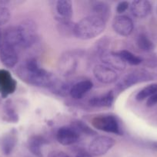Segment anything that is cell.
<instances>
[{
  "label": "cell",
  "mask_w": 157,
  "mask_h": 157,
  "mask_svg": "<svg viewBox=\"0 0 157 157\" xmlns=\"http://www.w3.org/2000/svg\"><path fill=\"white\" fill-rule=\"evenodd\" d=\"M4 43L15 48L18 47L22 48V38L18 26L11 27L6 30L4 35Z\"/></svg>",
  "instance_id": "cell-16"
},
{
  "label": "cell",
  "mask_w": 157,
  "mask_h": 157,
  "mask_svg": "<svg viewBox=\"0 0 157 157\" xmlns=\"http://www.w3.org/2000/svg\"><path fill=\"white\" fill-rule=\"evenodd\" d=\"M80 135L72 127H60L56 133V140L61 145L71 146L78 142Z\"/></svg>",
  "instance_id": "cell-11"
},
{
  "label": "cell",
  "mask_w": 157,
  "mask_h": 157,
  "mask_svg": "<svg viewBox=\"0 0 157 157\" xmlns=\"http://www.w3.org/2000/svg\"><path fill=\"white\" fill-rule=\"evenodd\" d=\"M91 124L96 130L122 136L123 130L117 117L112 114H100L91 119Z\"/></svg>",
  "instance_id": "cell-3"
},
{
  "label": "cell",
  "mask_w": 157,
  "mask_h": 157,
  "mask_svg": "<svg viewBox=\"0 0 157 157\" xmlns=\"http://www.w3.org/2000/svg\"><path fill=\"white\" fill-rule=\"evenodd\" d=\"M93 87V83L89 80H83L72 84L69 95L73 99L78 100L85 96Z\"/></svg>",
  "instance_id": "cell-15"
},
{
  "label": "cell",
  "mask_w": 157,
  "mask_h": 157,
  "mask_svg": "<svg viewBox=\"0 0 157 157\" xmlns=\"http://www.w3.org/2000/svg\"><path fill=\"white\" fill-rule=\"evenodd\" d=\"M106 27V21L99 17L89 15L75 25L74 35L82 40L92 39L101 35Z\"/></svg>",
  "instance_id": "cell-2"
},
{
  "label": "cell",
  "mask_w": 157,
  "mask_h": 157,
  "mask_svg": "<svg viewBox=\"0 0 157 157\" xmlns=\"http://www.w3.org/2000/svg\"><path fill=\"white\" fill-rule=\"evenodd\" d=\"M136 44L139 48L146 52L153 51L154 44L150 38L144 33H141L138 35L136 39Z\"/></svg>",
  "instance_id": "cell-25"
},
{
  "label": "cell",
  "mask_w": 157,
  "mask_h": 157,
  "mask_svg": "<svg viewBox=\"0 0 157 157\" xmlns=\"http://www.w3.org/2000/svg\"><path fill=\"white\" fill-rule=\"evenodd\" d=\"M16 81L11 74L6 70H0V93L2 97L14 93L16 89Z\"/></svg>",
  "instance_id": "cell-13"
},
{
  "label": "cell",
  "mask_w": 157,
  "mask_h": 157,
  "mask_svg": "<svg viewBox=\"0 0 157 157\" xmlns=\"http://www.w3.org/2000/svg\"><path fill=\"white\" fill-rule=\"evenodd\" d=\"M155 104H157V93L154 94L153 96L151 97V98H149L147 100V102H146V105L148 107H152Z\"/></svg>",
  "instance_id": "cell-30"
},
{
  "label": "cell",
  "mask_w": 157,
  "mask_h": 157,
  "mask_svg": "<svg viewBox=\"0 0 157 157\" xmlns=\"http://www.w3.org/2000/svg\"><path fill=\"white\" fill-rule=\"evenodd\" d=\"M19 78L25 82L37 87L50 88L55 83V78L49 72L38 65L35 58H29L18 69Z\"/></svg>",
  "instance_id": "cell-1"
},
{
  "label": "cell",
  "mask_w": 157,
  "mask_h": 157,
  "mask_svg": "<svg viewBox=\"0 0 157 157\" xmlns=\"http://www.w3.org/2000/svg\"><path fill=\"white\" fill-rule=\"evenodd\" d=\"M10 12L6 7L0 6V26L6 24L10 19Z\"/></svg>",
  "instance_id": "cell-27"
},
{
  "label": "cell",
  "mask_w": 157,
  "mask_h": 157,
  "mask_svg": "<svg viewBox=\"0 0 157 157\" xmlns=\"http://www.w3.org/2000/svg\"><path fill=\"white\" fill-rule=\"evenodd\" d=\"M112 29L115 33L121 36H129L134 29L132 20L127 15H119L112 20Z\"/></svg>",
  "instance_id": "cell-10"
},
{
  "label": "cell",
  "mask_w": 157,
  "mask_h": 157,
  "mask_svg": "<svg viewBox=\"0 0 157 157\" xmlns=\"http://www.w3.org/2000/svg\"><path fill=\"white\" fill-rule=\"evenodd\" d=\"M117 53L126 64H129L132 66H137L143 62V60L141 58H139L135 54L132 53L128 50H121Z\"/></svg>",
  "instance_id": "cell-23"
},
{
  "label": "cell",
  "mask_w": 157,
  "mask_h": 157,
  "mask_svg": "<svg viewBox=\"0 0 157 157\" xmlns=\"http://www.w3.org/2000/svg\"><path fill=\"white\" fill-rule=\"evenodd\" d=\"M129 8V3L127 1H122L118 3L116 6V12L119 14L123 13Z\"/></svg>",
  "instance_id": "cell-28"
},
{
  "label": "cell",
  "mask_w": 157,
  "mask_h": 157,
  "mask_svg": "<svg viewBox=\"0 0 157 157\" xmlns=\"http://www.w3.org/2000/svg\"><path fill=\"white\" fill-rule=\"evenodd\" d=\"M115 94L112 90L104 94L93 97L89 101V104L93 107H111L114 102Z\"/></svg>",
  "instance_id": "cell-19"
},
{
  "label": "cell",
  "mask_w": 157,
  "mask_h": 157,
  "mask_svg": "<svg viewBox=\"0 0 157 157\" xmlns=\"http://www.w3.org/2000/svg\"><path fill=\"white\" fill-rule=\"evenodd\" d=\"M70 127H72L79 135L84 134L87 136H93L96 134L95 131H94L92 129H91V127H89L87 124L82 121H73L71 124Z\"/></svg>",
  "instance_id": "cell-26"
},
{
  "label": "cell",
  "mask_w": 157,
  "mask_h": 157,
  "mask_svg": "<svg viewBox=\"0 0 157 157\" xmlns=\"http://www.w3.org/2000/svg\"><path fill=\"white\" fill-rule=\"evenodd\" d=\"M75 157H92V156L91 154H89V153L81 152V153H78Z\"/></svg>",
  "instance_id": "cell-31"
},
{
  "label": "cell",
  "mask_w": 157,
  "mask_h": 157,
  "mask_svg": "<svg viewBox=\"0 0 157 157\" xmlns=\"http://www.w3.org/2000/svg\"><path fill=\"white\" fill-rule=\"evenodd\" d=\"M75 25L71 20H66L58 18V30L62 35L65 37H70L74 35Z\"/></svg>",
  "instance_id": "cell-22"
},
{
  "label": "cell",
  "mask_w": 157,
  "mask_h": 157,
  "mask_svg": "<svg viewBox=\"0 0 157 157\" xmlns=\"http://www.w3.org/2000/svg\"><path fill=\"white\" fill-rule=\"evenodd\" d=\"M92 72L95 79L103 84H113L116 82L119 78L116 71L103 64L95 65Z\"/></svg>",
  "instance_id": "cell-8"
},
{
  "label": "cell",
  "mask_w": 157,
  "mask_h": 157,
  "mask_svg": "<svg viewBox=\"0 0 157 157\" xmlns=\"http://www.w3.org/2000/svg\"><path fill=\"white\" fill-rule=\"evenodd\" d=\"M153 79V77L146 71L140 69V70H134L125 75L121 81L117 84L116 90L122 92L126 89L129 88L132 86L135 85L139 83L146 82Z\"/></svg>",
  "instance_id": "cell-4"
},
{
  "label": "cell",
  "mask_w": 157,
  "mask_h": 157,
  "mask_svg": "<svg viewBox=\"0 0 157 157\" xmlns=\"http://www.w3.org/2000/svg\"><path fill=\"white\" fill-rule=\"evenodd\" d=\"M55 9L58 15V18L71 20L73 15L72 2L69 0H58L56 2Z\"/></svg>",
  "instance_id": "cell-20"
},
{
  "label": "cell",
  "mask_w": 157,
  "mask_h": 157,
  "mask_svg": "<svg viewBox=\"0 0 157 157\" xmlns=\"http://www.w3.org/2000/svg\"><path fill=\"white\" fill-rule=\"evenodd\" d=\"M100 60L103 64L108 66L115 71H124L126 69V64L120 58L117 52H110L108 48L98 52Z\"/></svg>",
  "instance_id": "cell-6"
},
{
  "label": "cell",
  "mask_w": 157,
  "mask_h": 157,
  "mask_svg": "<svg viewBox=\"0 0 157 157\" xmlns=\"http://www.w3.org/2000/svg\"><path fill=\"white\" fill-rule=\"evenodd\" d=\"M129 8L132 15L139 18L148 16L152 11V5L148 0H135L131 2Z\"/></svg>",
  "instance_id": "cell-14"
},
{
  "label": "cell",
  "mask_w": 157,
  "mask_h": 157,
  "mask_svg": "<svg viewBox=\"0 0 157 157\" xmlns=\"http://www.w3.org/2000/svg\"><path fill=\"white\" fill-rule=\"evenodd\" d=\"M90 9V15L99 17L107 22L111 14L110 7H109V4L102 1L92 2Z\"/></svg>",
  "instance_id": "cell-17"
},
{
  "label": "cell",
  "mask_w": 157,
  "mask_h": 157,
  "mask_svg": "<svg viewBox=\"0 0 157 157\" xmlns=\"http://www.w3.org/2000/svg\"><path fill=\"white\" fill-rule=\"evenodd\" d=\"M115 144V140L110 136H96L89 144L88 151L92 156H101L108 153Z\"/></svg>",
  "instance_id": "cell-5"
},
{
  "label": "cell",
  "mask_w": 157,
  "mask_h": 157,
  "mask_svg": "<svg viewBox=\"0 0 157 157\" xmlns=\"http://www.w3.org/2000/svg\"><path fill=\"white\" fill-rule=\"evenodd\" d=\"M157 93V83L149 84L143 87V89L139 90L135 95V100L138 101H143L146 100V98L149 99L152 96Z\"/></svg>",
  "instance_id": "cell-24"
},
{
  "label": "cell",
  "mask_w": 157,
  "mask_h": 157,
  "mask_svg": "<svg viewBox=\"0 0 157 157\" xmlns=\"http://www.w3.org/2000/svg\"><path fill=\"white\" fill-rule=\"evenodd\" d=\"M77 66L78 60L76 56L69 52L62 54L58 60V71L64 77H69L73 75L76 71Z\"/></svg>",
  "instance_id": "cell-7"
},
{
  "label": "cell",
  "mask_w": 157,
  "mask_h": 157,
  "mask_svg": "<svg viewBox=\"0 0 157 157\" xmlns=\"http://www.w3.org/2000/svg\"><path fill=\"white\" fill-rule=\"evenodd\" d=\"M47 144L46 138L40 135H32L28 140V149L32 155L36 157H42V147Z\"/></svg>",
  "instance_id": "cell-18"
},
{
  "label": "cell",
  "mask_w": 157,
  "mask_h": 157,
  "mask_svg": "<svg viewBox=\"0 0 157 157\" xmlns=\"http://www.w3.org/2000/svg\"><path fill=\"white\" fill-rule=\"evenodd\" d=\"M17 134L15 130L9 132L2 138L0 144L2 150L5 155H9L12 153L17 144Z\"/></svg>",
  "instance_id": "cell-21"
},
{
  "label": "cell",
  "mask_w": 157,
  "mask_h": 157,
  "mask_svg": "<svg viewBox=\"0 0 157 157\" xmlns=\"http://www.w3.org/2000/svg\"><path fill=\"white\" fill-rule=\"evenodd\" d=\"M48 157H71L69 155L65 152L61 151V150H53L50 152L48 155Z\"/></svg>",
  "instance_id": "cell-29"
},
{
  "label": "cell",
  "mask_w": 157,
  "mask_h": 157,
  "mask_svg": "<svg viewBox=\"0 0 157 157\" xmlns=\"http://www.w3.org/2000/svg\"><path fill=\"white\" fill-rule=\"evenodd\" d=\"M150 145L152 148L157 149V141H154V142H151Z\"/></svg>",
  "instance_id": "cell-32"
},
{
  "label": "cell",
  "mask_w": 157,
  "mask_h": 157,
  "mask_svg": "<svg viewBox=\"0 0 157 157\" xmlns=\"http://www.w3.org/2000/svg\"><path fill=\"white\" fill-rule=\"evenodd\" d=\"M22 38V48H27L31 47L37 40V29L35 23L31 20L26 21L18 25Z\"/></svg>",
  "instance_id": "cell-9"
},
{
  "label": "cell",
  "mask_w": 157,
  "mask_h": 157,
  "mask_svg": "<svg viewBox=\"0 0 157 157\" xmlns=\"http://www.w3.org/2000/svg\"><path fill=\"white\" fill-rule=\"evenodd\" d=\"M0 60L6 67H15L18 60L16 49L12 46L3 43L0 49Z\"/></svg>",
  "instance_id": "cell-12"
}]
</instances>
